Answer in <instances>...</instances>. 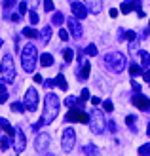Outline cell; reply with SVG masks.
<instances>
[{
  "instance_id": "obj_1",
  "label": "cell",
  "mask_w": 150,
  "mask_h": 156,
  "mask_svg": "<svg viewBox=\"0 0 150 156\" xmlns=\"http://www.w3.org/2000/svg\"><path fill=\"white\" fill-rule=\"evenodd\" d=\"M59 107H61L59 97L55 95V93H48L46 99H44V114H42V124L44 126H48V124H51L55 118H57Z\"/></svg>"
},
{
  "instance_id": "obj_2",
  "label": "cell",
  "mask_w": 150,
  "mask_h": 156,
  "mask_svg": "<svg viewBox=\"0 0 150 156\" xmlns=\"http://www.w3.org/2000/svg\"><path fill=\"white\" fill-rule=\"evenodd\" d=\"M38 61V51L34 48V44H27L25 48L21 50V65L25 69V73H33Z\"/></svg>"
},
{
  "instance_id": "obj_3",
  "label": "cell",
  "mask_w": 150,
  "mask_h": 156,
  "mask_svg": "<svg viewBox=\"0 0 150 156\" xmlns=\"http://www.w3.org/2000/svg\"><path fill=\"white\" fill-rule=\"evenodd\" d=\"M105 65L110 69L112 73L116 74H120L124 69H125V55L120 51H110L105 55Z\"/></svg>"
},
{
  "instance_id": "obj_4",
  "label": "cell",
  "mask_w": 150,
  "mask_h": 156,
  "mask_svg": "<svg viewBox=\"0 0 150 156\" xmlns=\"http://www.w3.org/2000/svg\"><path fill=\"white\" fill-rule=\"evenodd\" d=\"M89 128L93 133H103L106 128V120H105V114H103L99 108H93L89 112Z\"/></svg>"
},
{
  "instance_id": "obj_5",
  "label": "cell",
  "mask_w": 150,
  "mask_h": 156,
  "mask_svg": "<svg viewBox=\"0 0 150 156\" xmlns=\"http://www.w3.org/2000/svg\"><path fill=\"white\" fill-rule=\"evenodd\" d=\"M2 74H4L6 82H13V78H15V65H13L12 53H6L4 59H2Z\"/></svg>"
},
{
  "instance_id": "obj_6",
  "label": "cell",
  "mask_w": 150,
  "mask_h": 156,
  "mask_svg": "<svg viewBox=\"0 0 150 156\" xmlns=\"http://www.w3.org/2000/svg\"><path fill=\"white\" fill-rule=\"evenodd\" d=\"M74 143H76V131L72 128H67L63 131V137H61V147L65 152H70L74 149Z\"/></svg>"
},
{
  "instance_id": "obj_7",
  "label": "cell",
  "mask_w": 150,
  "mask_h": 156,
  "mask_svg": "<svg viewBox=\"0 0 150 156\" xmlns=\"http://www.w3.org/2000/svg\"><path fill=\"white\" fill-rule=\"evenodd\" d=\"M67 122H80V124H88L89 122V116L85 114L82 108H76V107H70L68 114L65 116Z\"/></svg>"
},
{
  "instance_id": "obj_8",
  "label": "cell",
  "mask_w": 150,
  "mask_h": 156,
  "mask_svg": "<svg viewBox=\"0 0 150 156\" xmlns=\"http://www.w3.org/2000/svg\"><path fill=\"white\" fill-rule=\"evenodd\" d=\"M25 108L27 111H30V112H34L36 108H38V91L34 90V88H29L27 90V93H25Z\"/></svg>"
},
{
  "instance_id": "obj_9",
  "label": "cell",
  "mask_w": 150,
  "mask_h": 156,
  "mask_svg": "<svg viewBox=\"0 0 150 156\" xmlns=\"http://www.w3.org/2000/svg\"><path fill=\"white\" fill-rule=\"evenodd\" d=\"M25 147H27V135L23 133V129L17 126L15 128V133H13V149H15L17 154H21L25 151Z\"/></svg>"
},
{
  "instance_id": "obj_10",
  "label": "cell",
  "mask_w": 150,
  "mask_h": 156,
  "mask_svg": "<svg viewBox=\"0 0 150 156\" xmlns=\"http://www.w3.org/2000/svg\"><path fill=\"white\" fill-rule=\"evenodd\" d=\"M67 25H68L70 34H72L74 38H82V34H84V29H82V25H80V21H78V17H74V15H70V17L67 19Z\"/></svg>"
},
{
  "instance_id": "obj_11",
  "label": "cell",
  "mask_w": 150,
  "mask_h": 156,
  "mask_svg": "<svg viewBox=\"0 0 150 156\" xmlns=\"http://www.w3.org/2000/svg\"><path fill=\"white\" fill-rule=\"evenodd\" d=\"M48 147H50V135L48 133H38V137L34 139V149L36 152H46L48 151Z\"/></svg>"
},
{
  "instance_id": "obj_12",
  "label": "cell",
  "mask_w": 150,
  "mask_h": 156,
  "mask_svg": "<svg viewBox=\"0 0 150 156\" xmlns=\"http://www.w3.org/2000/svg\"><path fill=\"white\" fill-rule=\"evenodd\" d=\"M131 103L135 105L137 108H141V111H148L150 108V99L148 97H145L143 93H135V95H133V99H131Z\"/></svg>"
},
{
  "instance_id": "obj_13",
  "label": "cell",
  "mask_w": 150,
  "mask_h": 156,
  "mask_svg": "<svg viewBox=\"0 0 150 156\" xmlns=\"http://www.w3.org/2000/svg\"><path fill=\"white\" fill-rule=\"evenodd\" d=\"M70 8H72V15L78 19H84V17H88V8H85L82 2H70Z\"/></svg>"
},
{
  "instance_id": "obj_14",
  "label": "cell",
  "mask_w": 150,
  "mask_h": 156,
  "mask_svg": "<svg viewBox=\"0 0 150 156\" xmlns=\"http://www.w3.org/2000/svg\"><path fill=\"white\" fill-rule=\"evenodd\" d=\"M89 71H91L89 61H82V67L78 69V80H85L89 76Z\"/></svg>"
},
{
  "instance_id": "obj_15",
  "label": "cell",
  "mask_w": 150,
  "mask_h": 156,
  "mask_svg": "<svg viewBox=\"0 0 150 156\" xmlns=\"http://www.w3.org/2000/svg\"><path fill=\"white\" fill-rule=\"evenodd\" d=\"M0 128H2V129L6 131V135H10V137L13 139V133H15V128H12V126H10V122H8L6 118H0Z\"/></svg>"
},
{
  "instance_id": "obj_16",
  "label": "cell",
  "mask_w": 150,
  "mask_h": 156,
  "mask_svg": "<svg viewBox=\"0 0 150 156\" xmlns=\"http://www.w3.org/2000/svg\"><path fill=\"white\" fill-rule=\"evenodd\" d=\"M38 38L42 40V44H50V40H51V27H42V33H40Z\"/></svg>"
},
{
  "instance_id": "obj_17",
  "label": "cell",
  "mask_w": 150,
  "mask_h": 156,
  "mask_svg": "<svg viewBox=\"0 0 150 156\" xmlns=\"http://www.w3.org/2000/svg\"><path fill=\"white\" fill-rule=\"evenodd\" d=\"M137 55L141 57V67H143V69H148V67H150V55H148V53L139 50V53H137Z\"/></svg>"
},
{
  "instance_id": "obj_18",
  "label": "cell",
  "mask_w": 150,
  "mask_h": 156,
  "mask_svg": "<svg viewBox=\"0 0 150 156\" xmlns=\"http://www.w3.org/2000/svg\"><path fill=\"white\" fill-rule=\"evenodd\" d=\"M55 84H57L63 91H67V90H68V84H67V80H65V76H63V73H59L57 76H55Z\"/></svg>"
},
{
  "instance_id": "obj_19",
  "label": "cell",
  "mask_w": 150,
  "mask_h": 156,
  "mask_svg": "<svg viewBox=\"0 0 150 156\" xmlns=\"http://www.w3.org/2000/svg\"><path fill=\"white\" fill-rule=\"evenodd\" d=\"M129 74H131V78L143 74V67H139L137 63H131V67H129Z\"/></svg>"
},
{
  "instance_id": "obj_20",
  "label": "cell",
  "mask_w": 150,
  "mask_h": 156,
  "mask_svg": "<svg viewBox=\"0 0 150 156\" xmlns=\"http://www.w3.org/2000/svg\"><path fill=\"white\" fill-rule=\"evenodd\" d=\"M40 63H42V67H51L53 65V57L50 55V53H42Z\"/></svg>"
},
{
  "instance_id": "obj_21",
  "label": "cell",
  "mask_w": 150,
  "mask_h": 156,
  "mask_svg": "<svg viewBox=\"0 0 150 156\" xmlns=\"http://www.w3.org/2000/svg\"><path fill=\"white\" fill-rule=\"evenodd\" d=\"M82 152H84V154H101V151L97 149L95 145H91V143H89V145H85Z\"/></svg>"
},
{
  "instance_id": "obj_22",
  "label": "cell",
  "mask_w": 150,
  "mask_h": 156,
  "mask_svg": "<svg viewBox=\"0 0 150 156\" xmlns=\"http://www.w3.org/2000/svg\"><path fill=\"white\" fill-rule=\"evenodd\" d=\"M23 34H25L27 38H38L40 36V33H38V30H34V29H23Z\"/></svg>"
},
{
  "instance_id": "obj_23",
  "label": "cell",
  "mask_w": 150,
  "mask_h": 156,
  "mask_svg": "<svg viewBox=\"0 0 150 156\" xmlns=\"http://www.w3.org/2000/svg\"><path fill=\"white\" fill-rule=\"evenodd\" d=\"M63 21H65V17H63V13H61V12L53 13V17H51V23H53V25H57V27H59Z\"/></svg>"
},
{
  "instance_id": "obj_24",
  "label": "cell",
  "mask_w": 150,
  "mask_h": 156,
  "mask_svg": "<svg viewBox=\"0 0 150 156\" xmlns=\"http://www.w3.org/2000/svg\"><path fill=\"white\" fill-rule=\"evenodd\" d=\"M85 53H88L89 57H95V55H97V46H95V44H88V48H85Z\"/></svg>"
},
{
  "instance_id": "obj_25",
  "label": "cell",
  "mask_w": 150,
  "mask_h": 156,
  "mask_svg": "<svg viewBox=\"0 0 150 156\" xmlns=\"http://www.w3.org/2000/svg\"><path fill=\"white\" fill-rule=\"evenodd\" d=\"M63 57H65V61H67V63H70V61L74 59V51L70 50V48H67L65 51H63Z\"/></svg>"
},
{
  "instance_id": "obj_26",
  "label": "cell",
  "mask_w": 150,
  "mask_h": 156,
  "mask_svg": "<svg viewBox=\"0 0 150 156\" xmlns=\"http://www.w3.org/2000/svg\"><path fill=\"white\" fill-rule=\"evenodd\" d=\"M120 10H122V13H129L133 10V2H122Z\"/></svg>"
},
{
  "instance_id": "obj_27",
  "label": "cell",
  "mask_w": 150,
  "mask_h": 156,
  "mask_svg": "<svg viewBox=\"0 0 150 156\" xmlns=\"http://www.w3.org/2000/svg\"><path fill=\"white\" fill-rule=\"evenodd\" d=\"M91 13H99L101 12V2L99 0H91V10H89Z\"/></svg>"
},
{
  "instance_id": "obj_28",
  "label": "cell",
  "mask_w": 150,
  "mask_h": 156,
  "mask_svg": "<svg viewBox=\"0 0 150 156\" xmlns=\"http://www.w3.org/2000/svg\"><path fill=\"white\" fill-rule=\"evenodd\" d=\"M129 53H131V55L139 53V42H135V40H131V42H129Z\"/></svg>"
},
{
  "instance_id": "obj_29",
  "label": "cell",
  "mask_w": 150,
  "mask_h": 156,
  "mask_svg": "<svg viewBox=\"0 0 150 156\" xmlns=\"http://www.w3.org/2000/svg\"><path fill=\"white\" fill-rule=\"evenodd\" d=\"M12 111L13 112H23L25 111V103H12Z\"/></svg>"
},
{
  "instance_id": "obj_30",
  "label": "cell",
  "mask_w": 150,
  "mask_h": 156,
  "mask_svg": "<svg viewBox=\"0 0 150 156\" xmlns=\"http://www.w3.org/2000/svg\"><path fill=\"white\" fill-rule=\"evenodd\" d=\"M135 120H137V116H127V118H125V124H127L133 131H135Z\"/></svg>"
},
{
  "instance_id": "obj_31",
  "label": "cell",
  "mask_w": 150,
  "mask_h": 156,
  "mask_svg": "<svg viewBox=\"0 0 150 156\" xmlns=\"http://www.w3.org/2000/svg\"><path fill=\"white\" fill-rule=\"evenodd\" d=\"M0 147H2V151H8V149H10V135H8V137H2Z\"/></svg>"
},
{
  "instance_id": "obj_32",
  "label": "cell",
  "mask_w": 150,
  "mask_h": 156,
  "mask_svg": "<svg viewBox=\"0 0 150 156\" xmlns=\"http://www.w3.org/2000/svg\"><path fill=\"white\" fill-rule=\"evenodd\" d=\"M139 154H141V156L150 154V143H146V145H143V147H141V149H139Z\"/></svg>"
},
{
  "instance_id": "obj_33",
  "label": "cell",
  "mask_w": 150,
  "mask_h": 156,
  "mask_svg": "<svg viewBox=\"0 0 150 156\" xmlns=\"http://www.w3.org/2000/svg\"><path fill=\"white\" fill-rule=\"evenodd\" d=\"M124 38H125V40H135V38H137V34L135 33H133V30H127V33H124Z\"/></svg>"
},
{
  "instance_id": "obj_34",
  "label": "cell",
  "mask_w": 150,
  "mask_h": 156,
  "mask_svg": "<svg viewBox=\"0 0 150 156\" xmlns=\"http://www.w3.org/2000/svg\"><path fill=\"white\" fill-rule=\"evenodd\" d=\"M29 19H30V23H33V25H36V23L40 21V17H38V13H36V12H30V15H29Z\"/></svg>"
},
{
  "instance_id": "obj_35",
  "label": "cell",
  "mask_w": 150,
  "mask_h": 156,
  "mask_svg": "<svg viewBox=\"0 0 150 156\" xmlns=\"http://www.w3.org/2000/svg\"><path fill=\"white\" fill-rule=\"evenodd\" d=\"M103 107H105V111H106V112H112V111H114L112 101H105V103H103Z\"/></svg>"
},
{
  "instance_id": "obj_36",
  "label": "cell",
  "mask_w": 150,
  "mask_h": 156,
  "mask_svg": "<svg viewBox=\"0 0 150 156\" xmlns=\"http://www.w3.org/2000/svg\"><path fill=\"white\" fill-rule=\"evenodd\" d=\"M44 10L46 12H53V2L51 0H44Z\"/></svg>"
},
{
  "instance_id": "obj_37",
  "label": "cell",
  "mask_w": 150,
  "mask_h": 156,
  "mask_svg": "<svg viewBox=\"0 0 150 156\" xmlns=\"http://www.w3.org/2000/svg\"><path fill=\"white\" fill-rule=\"evenodd\" d=\"M27 8H29V2H19V13H27Z\"/></svg>"
},
{
  "instance_id": "obj_38",
  "label": "cell",
  "mask_w": 150,
  "mask_h": 156,
  "mask_svg": "<svg viewBox=\"0 0 150 156\" xmlns=\"http://www.w3.org/2000/svg\"><path fill=\"white\" fill-rule=\"evenodd\" d=\"M89 97H91V95H89V90H88V88H84V90H82V97H80V99H82V101H88Z\"/></svg>"
},
{
  "instance_id": "obj_39",
  "label": "cell",
  "mask_w": 150,
  "mask_h": 156,
  "mask_svg": "<svg viewBox=\"0 0 150 156\" xmlns=\"http://www.w3.org/2000/svg\"><path fill=\"white\" fill-rule=\"evenodd\" d=\"M17 4V0H4V10H8V8H12Z\"/></svg>"
},
{
  "instance_id": "obj_40",
  "label": "cell",
  "mask_w": 150,
  "mask_h": 156,
  "mask_svg": "<svg viewBox=\"0 0 150 156\" xmlns=\"http://www.w3.org/2000/svg\"><path fill=\"white\" fill-rule=\"evenodd\" d=\"M143 78H145L146 82H150V67L148 69H143Z\"/></svg>"
},
{
  "instance_id": "obj_41",
  "label": "cell",
  "mask_w": 150,
  "mask_h": 156,
  "mask_svg": "<svg viewBox=\"0 0 150 156\" xmlns=\"http://www.w3.org/2000/svg\"><path fill=\"white\" fill-rule=\"evenodd\" d=\"M38 4H40V0H29V8H30V10H36Z\"/></svg>"
},
{
  "instance_id": "obj_42",
  "label": "cell",
  "mask_w": 150,
  "mask_h": 156,
  "mask_svg": "<svg viewBox=\"0 0 150 156\" xmlns=\"http://www.w3.org/2000/svg\"><path fill=\"white\" fill-rule=\"evenodd\" d=\"M59 38H61V40H67V38H68V33H67L65 29H61V30H59Z\"/></svg>"
},
{
  "instance_id": "obj_43",
  "label": "cell",
  "mask_w": 150,
  "mask_h": 156,
  "mask_svg": "<svg viewBox=\"0 0 150 156\" xmlns=\"http://www.w3.org/2000/svg\"><path fill=\"white\" fill-rule=\"evenodd\" d=\"M2 93H8L6 91V80H0V95H2Z\"/></svg>"
},
{
  "instance_id": "obj_44",
  "label": "cell",
  "mask_w": 150,
  "mask_h": 156,
  "mask_svg": "<svg viewBox=\"0 0 150 156\" xmlns=\"http://www.w3.org/2000/svg\"><path fill=\"white\" fill-rule=\"evenodd\" d=\"M108 129L112 131V133H116V124H114V120H110V122H108Z\"/></svg>"
},
{
  "instance_id": "obj_45",
  "label": "cell",
  "mask_w": 150,
  "mask_h": 156,
  "mask_svg": "<svg viewBox=\"0 0 150 156\" xmlns=\"http://www.w3.org/2000/svg\"><path fill=\"white\" fill-rule=\"evenodd\" d=\"M133 6H135L137 12H143V10H141V0H133Z\"/></svg>"
},
{
  "instance_id": "obj_46",
  "label": "cell",
  "mask_w": 150,
  "mask_h": 156,
  "mask_svg": "<svg viewBox=\"0 0 150 156\" xmlns=\"http://www.w3.org/2000/svg\"><path fill=\"white\" fill-rule=\"evenodd\" d=\"M131 88L135 90V91H141V86H139L137 82H133V78H131Z\"/></svg>"
},
{
  "instance_id": "obj_47",
  "label": "cell",
  "mask_w": 150,
  "mask_h": 156,
  "mask_svg": "<svg viewBox=\"0 0 150 156\" xmlns=\"http://www.w3.org/2000/svg\"><path fill=\"white\" fill-rule=\"evenodd\" d=\"M53 84H55V80H44V86H46V88H51Z\"/></svg>"
},
{
  "instance_id": "obj_48",
  "label": "cell",
  "mask_w": 150,
  "mask_h": 156,
  "mask_svg": "<svg viewBox=\"0 0 150 156\" xmlns=\"http://www.w3.org/2000/svg\"><path fill=\"white\" fill-rule=\"evenodd\" d=\"M91 103H93V105H95V107H97V105L101 103V99H99V97H91Z\"/></svg>"
},
{
  "instance_id": "obj_49",
  "label": "cell",
  "mask_w": 150,
  "mask_h": 156,
  "mask_svg": "<svg viewBox=\"0 0 150 156\" xmlns=\"http://www.w3.org/2000/svg\"><path fill=\"white\" fill-rule=\"evenodd\" d=\"M6 99H8V93H2L0 95V103H6Z\"/></svg>"
},
{
  "instance_id": "obj_50",
  "label": "cell",
  "mask_w": 150,
  "mask_h": 156,
  "mask_svg": "<svg viewBox=\"0 0 150 156\" xmlns=\"http://www.w3.org/2000/svg\"><path fill=\"white\" fill-rule=\"evenodd\" d=\"M116 15H118V10H116V8H112V10H110V17H116Z\"/></svg>"
},
{
  "instance_id": "obj_51",
  "label": "cell",
  "mask_w": 150,
  "mask_h": 156,
  "mask_svg": "<svg viewBox=\"0 0 150 156\" xmlns=\"http://www.w3.org/2000/svg\"><path fill=\"white\" fill-rule=\"evenodd\" d=\"M34 82L40 84V82H42V76H40V74H34Z\"/></svg>"
},
{
  "instance_id": "obj_52",
  "label": "cell",
  "mask_w": 150,
  "mask_h": 156,
  "mask_svg": "<svg viewBox=\"0 0 150 156\" xmlns=\"http://www.w3.org/2000/svg\"><path fill=\"white\" fill-rule=\"evenodd\" d=\"M19 17H21V15H17V13H13V15H12V21H19Z\"/></svg>"
},
{
  "instance_id": "obj_53",
  "label": "cell",
  "mask_w": 150,
  "mask_h": 156,
  "mask_svg": "<svg viewBox=\"0 0 150 156\" xmlns=\"http://www.w3.org/2000/svg\"><path fill=\"white\" fill-rule=\"evenodd\" d=\"M146 131H148V135H150V122H148V126H146Z\"/></svg>"
},
{
  "instance_id": "obj_54",
  "label": "cell",
  "mask_w": 150,
  "mask_h": 156,
  "mask_svg": "<svg viewBox=\"0 0 150 156\" xmlns=\"http://www.w3.org/2000/svg\"><path fill=\"white\" fill-rule=\"evenodd\" d=\"M0 46H2V40H0Z\"/></svg>"
},
{
  "instance_id": "obj_55",
  "label": "cell",
  "mask_w": 150,
  "mask_h": 156,
  "mask_svg": "<svg viewBox=\"0 0 150 156\" xmlns=\"http://www.w3.org/2000/svg\"><path fill=\"white\" fill-rule=\"evenodd\" d=\"M0 71H2V67H0Z\"/></svg>"
},
{
  "instance_id": "obj_56",
  "label": "cell",
  "mask_w": 150,
  "mask_h": 156,
  "mask_svg": "<svg viewBox=\"0 0 150 156\" xmlns=\"http://www.w3.org/2000/svg\"><path fill=\"white\" fill-rule=\"evenodd\" d=\"M148 25H150V23H148Z\"/></svg>"
}]
</instances>
